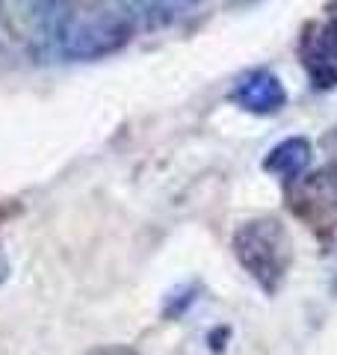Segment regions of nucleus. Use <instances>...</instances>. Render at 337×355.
I'll return each mask as SVG.
<instances>
[{
	"label": "nucleus",
	"mask_w": 337,
	"mask_h": 355,
	"mask_svg": "<svg viewBox=\"0 0 337 355\" xmlns=\"http://www.w3.org/2000/svg\"><path fill=\"white\" fill-rule=\"evenodd\" d=\"M231 249L237 261L266 293H275L293 263V240L273 216L249 219L234 231Z\"/></svg>",
	"instance_id": "nucleus-1"
},
{
	"label": "nucleus",
	"mask_w": 337,
	"mask_h": 355,
	"mask_svg": "<svg viewBox=\"0 0 337 355\" xmlns=\"http://www.w3.org/2000/svg\"><path fill=\"white\" fill-rule=\"evenodd\" d=\"M128 39L130 21L125 12H74L53 44V53L65 60H98L116 53Z\"/></svg>",
	"instance_id": "nucleus-2"
},
{
	"label": "nucleus",
	"mask_w": 337,
	"mask_h": 355,
	"mask_svg": "<svg viewBox=\"0 0 337 355\" xmlns=\"http://www.w3.org/2000/svg\"><path fill=\"white\" fill-rule=\"evenodd\" d=\"M293 214L317 231H337V166L305 172L290 190Z\"/></svg>",
	"instance_id": "nucleus-3"
},
{
	"label": "nucleus",
	"mask_w": 337,
	"mask_h": 355,
	"mask_svg": "<svg viewBox=\"0 0 337 355\" xmlns=\"http://www.w3.org/2000/svg\"><path fill=\"white\" fill-rule=\"evenodd\" d=\"M231 101L240 110H245V113L269 116V113H278L287 104V89L278 80V74L257 69L240 77L237 86L231 89Z\"/></svg>",
	"instance_id": "nucleus-4"
},
{
	"label": "nucleus",
	"mask_w": 337,
	"mask_h": 355,
	"mask_svg": "<svg viewBox=\"0 0 337 355\" xmlns=\"http://www.w3.org/2000/svg\"><path fill=\"white\" fill-rule=\"evenodd\" d=\"M302 60L313 86H337V18L320 21L302 39Z\"/></svg>",
	"instance_id": "nucleus-5"
},
{
	"label": "nucleus",
	"mask_w": 337,
	"mask_h": 355,
	"mask_svg": "<svg viewBox=\"0 0 337 355\" xmlns=\"http://www.w3.org/2000/svg\"><path fill=\"white\" fill-rule=\"evenodd\" d=\"M196 3L198 0H121V12L130 24L154 30L187 18L196 9Z\"/></svg>",
	"instance_id": "nucleus-6"
},
{
	"label": "nucleus",
	"mask_w": 337,
	"mask_h": 355,
	"mask_svg": "<svg viewBox=\"0 0 337 355\" xmlns=\"http://www.w3.org/2000/svg\"><path fill=\"white\" fill-rule=\"evenodd\" d=\"M27 12L33 18V27H36V36L53 51V44L60 42L62 30L69 27L71 15L77 12L74 0H24Z\"/></svg>",
	"instance_id": "nucleus-7"
},
{
	"label": "nucleus",
	"mask_w": 337,
	"mask_h": 355,
	"mask_svg": "<svg viewBox=\"0 0 337 355\" xmlns=\"http://www.w3.org/2000/svg\"><path fill=\"white\" fill-rule=\"evenodd\" d=\"M311 142L305 137H290L284 142H278L275 148H269L266 160H263V169L269 175H278V178H287V181H296L308 172L311 166Z\"/></svg>",
	"instance_id": "nucleus-8"
},
{
	"label": "nucleus",
	"mask_w": 337,
	"mask_h": 355,
	"mask_svg": "<svg viewBox=\"0 0 337 355\" xmlns=\"http://www.w3.org/2000/svg\"><path fill=\"white\" fill-rule=\"evenodd\" d=\"M101 355H139L137 349H128V347H110V349H104Z\"/></svg>",
	"instance_id": "nucleus-9"
},
{
	"label": "nucleus",
	"mask_w": 337,
	"mask_h": 355,
	"mask_svg": "<svg viewBox=\"0 0 337 355\" xmlns=\"http://www.w3.org/2000/svg\"><path fill=\"white\" fill-rule=\"evenodd\" d=\"M0 3H3V0H0Z\"/></svg>",
	"instance_id": "nucleus-10"
}]
</instances>
